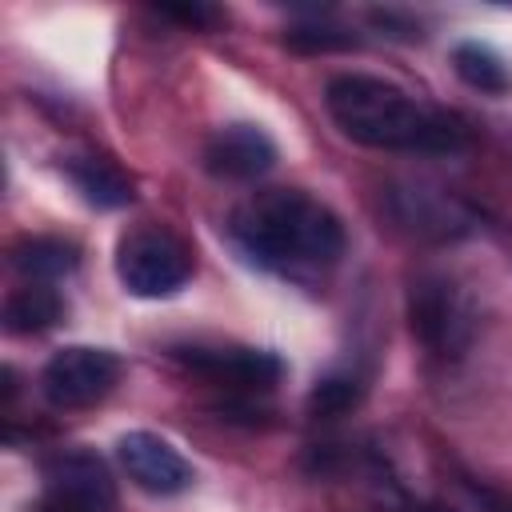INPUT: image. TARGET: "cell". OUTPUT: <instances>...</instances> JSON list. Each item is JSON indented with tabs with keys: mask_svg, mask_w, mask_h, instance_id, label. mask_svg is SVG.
Here are the masks:
<instances>
[{
	"mask_svg": "<svg viewBox=\"0 0 512 512\" xmlns=\"http://www.w3.org/2000/svg\"><path fill=\"white\" fill-rule=\"evenodd\" d=\"M324 108L336 120V128L376 152H420V156H444L464 148L468 128L460 116L432 108L404 92L392 80L364 76V72H340L324 88Z\"/></svg>",
	"mask_w": 512,
	"mask_h": 512,
	"instance_id": "6da1fadb",
	"label": "cell"
},
{
	"mask_svg": "<svg viewBox=\"0 0 512 512\" xmlns=\"http://www.w3.org/2000/svg\"><path fill=\"white\" fill-rule=\"evenodd\" d=\"M240 252L280 276H320L344 256V224L332 208L296 188H268L232 212Z\"/></svg>",
	"mask_w": 512,
	"mask_h": 512,
	"instance_id": "7a4b0ae2",
	"label": "cell"
},
{
	"mask_svg": "<svg viewBox=\"0 0 512 512\" xmlns=\"http://www.w3.org/2000/svg\"><path fill=\"white\" fill-rule=\"evenodd\" d=\"M116 276L140 300L172 296L192 276V252L164 228H140L116 248Z\"/></svg>",
	"mask_w": 512,
	"mask_h": 512,
	"instance_id": "3957f363",
	"label": "cell"
},
{
	"mask_svg": "<svg viewBox=\"0 0 512 512\" xmlns=\"http://www.w3.org/2000/svg\"><path fill=\"white\" fill-rule=\"evenodd\" d=\"M120 380V360L108 348L72 344L48 356L40 368V392L52 408H92Z\"/></svg>",
	"mask_w": 512,
	"mask_h": 512,
	"instance_id": "277c9868",
	"label": "cell"
},
{
	"mask_svg": "<svg viewBox=\"0 0 512 512\" xmlns=\"http://www.w3.org/2000/svg\"><path fill=\"white\" fill-rule=\"evenodd\" d=\"M408 320L420 344L436 356H460L472 340V308L444 276H420L408 288Z\"/></svg>",
	"mask_w": 512,
	"mask_h": 512,
	"instance_id": "5b68a950",
	"label": "cell"
},
{
	"mask_svg": "<svg viewBox=\"0 0 512 512\" xmlns=\"http://www.w3.org/2000/svg\"><path fill=\"white\" fill-rule=\"evenodd\" d=\"M116 484L100 456L92 452H56L44 464V512H112Z\"/></svg>",
	"mask_w": 512,
	"mask_h": 512,
	"instance_id": "8992f818",
	"label": "cell"
},
{
	"mask_svg": "<svg viewBox=\"0 0 512 512\" xmlns=\"http://www.w3.org/2000/svg\"><path fill=\"white\" fill-rule=\"evenodd\" d=\"M172 356L188 372H196L220 388H240V392H264L284 372V364L272 352L240 348V344H184V348H172Z\"/></svg>",
	"mask_w": 512,
	"mask_h": 512,
	"instance_id": "52a82bcc",
	"label": "cell"
},
{
	"mask_svg": "<svg viewBox=\"0 0 512 512\" xmlns=\"http://www.w3.org/2000/svg\"><path fill=\"white\" fill-rule=\"evenodd\" d=\"M116 460L128 480L152 496H176L196 480L192 464L156 432H124L116 440Z\"/></svg>",
	"mask_w": 512,
	"mask_h": 512,
	"instance_id": "ba28073f",
	"label": "cell"
},
{
	"mask_svg": "<svg viewBox=\"0 0 512 512\" xmlns=\"http://www.w3.org/2000/svg\"><path fill=\"white\" fill-rule=\"evenodd\" d=\"M276 164V144L256 124H224L204 144V168L220 180H256Z\"/></svg>",
	"mask_w": 512,
	"mask_h": 512,
	"instance_id": "9c48e42d",
	"label": "cell"
},
{
	"mask_svg": "<svg viewBox=\"0 0 512 512\" xmlns=\"http://www.w3.org/2000/svg\"><path fill=\"white\" fill-rule=\"evenodd\" d=\"M392 200H396V216L420 236H456L468 228L464 208L444 192H428V188L412 184V188L396 192Z\"/></svg>",
	"mask_w": 512,
	"mask_h": 512,
	"instance_id": "30bf717a",
	"label": "cell"
},
{
	"mask_svg": "<svg viewBox=\"0 0 512 512\" xmlns=\"http://www.w3.org/2000/svg\"><path fill=\"white\" fill-rule=\"evenodd\" d=\"M72 188L92 204V208H124L136 200V188L132 180L104 156H72L64 164Z\"/></svg>",
	"mask_w": 512,
	"mask_h": 512,
	"instance_id": "8fae6325",
	"label": "cell"
},
{
	"mask_svg": "<svg viewBox=\"0 0 512 512\" xmlns=\"http://www.w3.org/2000/svg\"><path fill=\"white\" fill-rule=\"evenodd\" d=\"M60 316H64V300H60V292H56L52 284L28 280L24 288H16V292L4 300V328L16 332V336L44 332V328H52Z\"/></svg>",
	"mask_w": 512,
	"mask_h": 512,
	"instance_id": "7c38bea8",
	"label": "cell"
},
{
	"mask_svg": "<svg viewBox=\"0 0 512 512\" xmlns=\"http://www.w3.org/2000/svg\"><path fill=\"white\" fill-rule=\"evenodd\" d=\"M12 264L36 284H52L76 268V244L60 240V236H28L16 244Z\"/></svg>",
	"mask_w": 512,
	"mask_h": 512,
	"instance_id": "4fadbf2b",
	"label": "cell"
},
{
	"mask_svg": "<svg viewBox=\"0 0 512 512\" xmlns=\"http://www.w3.org/2000/svg\"><path fill=\"white\" fill-rule=\"evenodd\" d=\"M452 68H456V76H460L468 88H476V92H492V96H500V92L512 88V72H508V64H504L488 44H480V40H464V44H456V48H452Z\"/></svg>",
	"mask_w": 512,
	"mask_h": 512,
	"instance_id": "5bb4252c",
	"label": "cell"
},
{
	"mask_svg": "<svg viewBox=\"0 0 512 512\" xmlns=\"http://www.w3.org/2000/svg\"><path fill=\"white\" fill-rule=\"evenodd\" d=\"M356 400H360V380L356 376H324L312 388L308 408L320 412V416H336V412H348Z\"/></svg>",
	"mask_w": 512,
	"mask_h": 512,
	"instance_id": "9a60e30c",
	"label": "cell"
},
{
	"mask_svg": "<svg viewBox=\"0 0 512 512\" xmlns=\"http://www.w3.org/2000/svg\"><path fill=\"white\" fill-rule=\"evenodd\" d=\"M284 40H288L292 48H300V52H332V48H348V44H356L352 32H340V28H328V24L292 28Z\"/></svg>",
	"mask_w": 512,
	"mask_h": 512,
	"instance_id": "2e32d148",
	"label": "cell"
},
{
	"mask_svg": "<svg viewBox=\"0 0 512 512\" xmlns=\"http://www.w3.org/2000/svg\"><path fill=\"white\" fill-rule=\"evenodd\" d=\"M468 492L480 504V512H512V492H500L492 484H472V480H468Z\"/></svg>",
	"mask_w": 512,
	"mask_h": 512,
	"instance_id": "e0dca14e",
	"label": "cell"
},
{
	"mask_svg": "<svg viewBox=\"0 0 512 512\" xmlns=\"http://www.w3.org/2000/svg\"><path fill=\"white\" fill-rule=\"evenodd\" d=\"M160 16H172V20H180V24H192V28H200V24H212L216 20V8H204V4H164L160 8Z\"/></svg>",
	"mask_w": 512,
	"mask_h": 512,
	"instance_id": "ac0fdd59",
	"label": "cell"
}]
</instances>
